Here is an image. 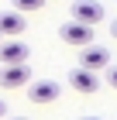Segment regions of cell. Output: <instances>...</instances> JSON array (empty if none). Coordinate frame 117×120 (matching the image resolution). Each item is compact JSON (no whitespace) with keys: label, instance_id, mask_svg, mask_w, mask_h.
I'll list each match as a JSON object with an SVG mask.
<instances>
[{"label":"cell","instance_id":"11","mask_svg":"<svg viewBox=\"0 0 117 120\" xmlns=\"http://www.w3.org/2000/svg\"><path fill=\"white\" fill-rule=\"evenodd\" d=\"M4 117H7V103L0 100V120H4Z\"/></svg>","mask_w":117,"mask_h":120},{"label":"cell","instance_id":"10","mask_svg":"<svg viewBox=\"0 0 117 120\" xmlns=\"http://www.w3.org/2000/svg\"><path fill=\"white\" fill-rule=\"evenodd\" d=\"M107 82L117 89V65H114V69H107Z\"/></svg>","mask_w":117,"mask_h":120},{"label":"cell","instance_id":"8","mask_svg":"<svg viewBox=\"0 0 117 120\" xmlns=\"http://www.w3.org/2000/svg\"><path fill=\"white\" fill-rule=\"evenodd\" d=\"M28 28V21H24V14H14V10H7V14H0V38L7 34L10 41L21 34V31Z\"/></svg>","mask_w":117,"mask_h":120},{"label":"cell","instance_id":"2","mask_svg":"<svg viewBox=\"0 0 117 120\" xmlns=\"http://www.w3.org/2000/svg\"><path fill=\"white\" fill-rule=\"evenodd\" d=\"M79 69L86 72H97V69H110V52L103 45H86L79 52Z\"/></svg>","mask_w":117,"mask_h":120},{"label":"cell","instance_id":"5","mask_svg":"<svg viewBox=\"0 0 117 120\" xmlns=\"http://www.w3.org/2000/svg\"><path fill=\"white\" fill-rule=\"evenodd\" d=\"M0 62L4 65H24L28 62V45L24 41H0Z\"/></svg>","mask_w":117,"mask_h":120},{"label":"cell","instance_id":"14","mask_svg":"<svg viewBox=\"0 0 117 120\" xmlns=\"http://www.w3.org/2000/svg\"><path fill=\"white\" fill-rule=\"evenodd\" d=\"M14 120H24V117H14Z\"/></svg>","mask_w":117,"mask_h":120},{"label":"cell","instance_id":"6","mask_svg":"<svg viewBox=\"0 0 117 120\" xmlns=\"http://www.w3.org/2000/svg\"><path fill=\"white\" fill-rule=\"evenodd\" d=\"M31 79V69L28 65H7V69H0V86L4 89H17Z\"/></svg>","mask_w":117,"mask_h":120},{"label":"cell","instance_id":"13","mask_svg":"<svg viewBox=\"0 0 117 120\" xmlns=\"http://www.w3.org/2000/svg\"><path fill=\"white\" fill-rule=\"evenodd\" d=\"M83 120H97V117H83Z\"/></svg>","mask_w":117,"mask_h":120},{"label":"cell","instance_id":"7","mask_svg":"<svg viewBox=\"0 0 117 120\" xmlns=\"http://www.w3.org/2000/svg\"><path fill=\"white\" fill-rule=\"evenodd\" d=\"M69 86H72L76 93H97V89H100V79H97V72L72 69V72H69Z\"/></svg>","mask_w":117,"mask_h":120},{"label":"cell","instance_id":"3","mask_svg":"<svg viewBox=\"0 0 117 120\" xmlns=\"http://www.w3.org/2000/svg\"><path fill=\"white\" fill-rule=\"evenodd\" d=\"M59 93H62V86L55 82V79H38V82H31V89H28V100L41 106V103H52Z\"/></svg>","mask_w":117,"mask_h":120},{"label":"cell","instance_id":"9","mask_svg":"<svg viewBox=\"0 0 117 120\" xmlns=\"http://www.w3.org/2000/svg\"><path fill=\"white\" fill-rule=\"evenodd\" d=\"M41 4H45V0H14V7H17L21 14H31V10H41Z\"/></svg>","mask_w":117,"mask_h":120},{"label":"cell","instance_id":"12","mask_svg":"<svg viewBox=\"0 0 117 120\" xmlns=\"http://www.w3.org/2000/svg\"><path fill=\"white\" fill-rule=\"evenodd\" d=\"M110 31H114V38H117V21H114V24H110Z\"/></svg>","mask_w":117,"mask_h":120},{"label":"cell","instance_id":"4","mask_svg":"<svg viewBox=\"0 0 117 120\" xmlns=\"http://www.w3.org/2000/svg\"><path fill=\"white\" fill-rule=\"evenodd\" d=\"M59 34H62V41L79 45V48H86L93 41V28H83V24H76V21H65L62 28H59Z\"/></svg>","mask_w":117,"mask_h":120},{"label":"cell","instance_id":"1","mask_svg":"<svg viewBox=\"0 0 117 120\" xmlns=\"http://www.w3.org/2000/svg\"><path fill=\"white\" fill-rule=\"evenodd\" d=\"M72 21L83 24V28H93L103 21V7H100L97 0H76L72 4Z\"/></svg>","mask_w":117,"mask_h":120}]
</instances>
